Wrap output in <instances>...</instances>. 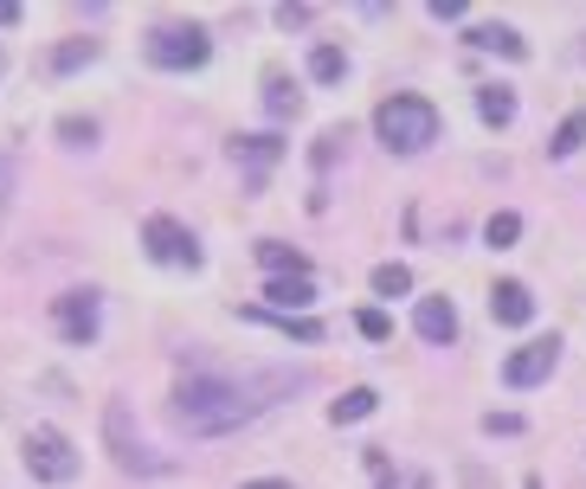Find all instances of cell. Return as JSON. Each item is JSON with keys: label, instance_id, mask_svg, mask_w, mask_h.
I'll list each match as a JSON object with an SVG mask.
<instances>
[{"label": "cell", "instance_id": "obj_1", "mask_svg": "<svg viewBox=\"0 0 586 489\" xmlns=\"http://www.w3.org/2000/svg\"><path fill=\"white\" fill-rule=\"evenodd\" d=\"M284 387H303V380H284V374H271V380H220V374H194V380L174 387V425L194 431V438H225V431L252 425L265 406H271L265 393H284Z\"/></svg>", "mask_w": 586, "mask_h": 489}, {"label": "cell", "instance_id": "obj_2", "mask_svg": "<svg viewBox=\"0 0 586 489\" xmlns=\"http://www.w3.org/2000/svg\"><path fill=\"white\" fill-rule=\"evenodd\" d=\"M374 130H380V142L393 155H419L426 142H439V110L426 97H387L374 110Z\"/></svg>", "mask_w": 586, "mask_h": 489}, {"label": "cell", "instance_id": "obj_3", "mask_svg": "<svg viewBox=\"0 0 586 489\" xmlns=\"http://www.w3.org/2000/svg\"><path fill=\"white\" fill-rule=\"evenodd\" d=\"M207 52H213L207 26H155V33H148V59L161 71H200Z\"/></svg>", "mask_w": 586, "mask_h": 489}, {"label": "cell", "instance_id": "obj_4", "mask_svg": "<svg viewBox=\"0 0 586 489\" xmlns=\"http://www.w3.org/2000/svg\"><path fill=\"white\" fill-rule=\"evenodd\" d=\"M26 470H33L39 484H72V477H77L72 438L52 431V425H33V431H26Z\"/></svg>", "mask_w": 586, "mask_h": 489}, {"label": "cell", "instance_id": "obj_5", "mask_svg": "<svg viewBox=\"0 0 586 489\" xmlns=\"http://www.w3.org/2000/svg\"><path fill=\"white\" fill-rule=\"evenodd\" d=\"M143 245H148V258L155 265H181V271H194L200 265V239L181 225V219H168V212H155L143 225Z\"/></svg>", "mask_w": 586, "mask_h": 489}, {"label": "cell", "instance_id": "obj_6", "mask_svg": "<svg viewBox=\"0 0 586 489\" xmlns=\"http://www.w3.org/2000/svg\"><path fill=\"white\" fill-rule=\"evenodd\" d=\"M52 316H59V335H65V342H77V349L97 342V290H65V296L52 303Z\"/></svg>", "mask_w": 586, "mask_h": 489}, {"label": "cell", "instance_id": "obj_7", "mask_svg": "<svg viewBox=\"0 0 586 489\" xmlns=\"http://www.w3.org/2000/svg\"><path fill=\"white\" fill-rule=\"evenodd\" d=\"M554 360H561V342L548 335V342H528V349H515L510 360H503V380L510 387H541L548 374H554Z\"/></svg>", "mask_w": 586, "mask_h": 489}, {"label": "cell", "instance_id": "obj_8", "mask_svg": "<svg viewBox=\"0 0 586 489\" xmlns=\"http://www.w3.org/2000/svg\"><path fill=\"white\" fill-rule=\"evenodd\" d=\"M278 155H284V142H278V136H239V142H232V161L245 168L252 187H265V174L278 168Z\"/></svg>", "mask_w": 586, "mask_h": 489}, {"label": "cell", "instance_id": "obj_9", "mask_svg": "<svg viewBox=\"0 0 586 489\" xmlns=\"http://www.w3.org/2000/svg\"><path fill=\"white\" fill-rule=\"evenodd\" d=\"M413 329L444 349V342H457V309H451V296H419V309H413Z\"/></svg>", "mask_w": 586, "mask_h": 489}, {"label": "cell", "instance_id": "obj_10", "mask_svg": "<svg viewBox=\"0 0 586 489\" xmlns=\"http://www.w3.org/2000/svg\"><path fill=\"white\" fill-rule=\"evenodd\" d=\"M490 316H497L503 329H522V322L535 316V296H528V283H515V278L497 283V290H490Z\"/></svg>", "mask_w": 586, "mask_h": 489}, {"label": "cell", "instance_id": "obj_11", "mask_svg": "<svg viewBox=\"0 0 586 489\" xmlns=\"http://www.w3.org/2000/svg\"><path fill=\"white\" fill-rule=\"evenodd\" d=\"M316 303V283L309 278H271L265 283V316H291V309H309Z\"/></svg>", "mask_w": 586, "mask_h": 489}, {"label": "cell", "instance_id": "obj_12", "mask_svg": "<svg viewBox=\"0 0 586 489\" xmlns=\"http://www.w3.org/2000/svg\"><path fill=\"white\" fill-rule=\"evenodd\" d=\"M110 444H117V464H123V470H161L143 444L130 438V413H123V406H110Z\"/></svg>", "mask_w": 586, "mask_h": 489}, {"label": "cell", "instance_id": "obj_13", "mask_svg": "<svg viewBox=\"0 0 586 489\" xmlns=\"http://www.w3.org/2000/svg\"><path fill=\"white\" fill-rule=\"evenodd\" d=\"M477 117H484L490 130H510L515 123V90L510 84H484V90H477Z\"/></svg>", "mask_w": 586, "mask_h": 489}, {"label": "cell", "instance_id": "obj_14", "mask_svg": "<svg viewBox=\"0 0 586 489\" xmlns=\"http://www.w3.org/2000/svg\"><path fill=\"white\" fill-rule=\"evenodd\" d=\"M258 265H265L271 278H309V258L291 252V245H278V239H265V245H258Z\"/></svg>", "mask_w": 586, "mask_h": 489}, {"label": "cell", "instance_id": "obj_15", "mask_svg": "<svg viewBox=\"0 0 586 489\" xmlns=\"http://www.w3.org/2000/svg\"><path fill=\"white\" fill-rule=\"evenodd\" d=\"M374 406H380V393H374V387H349V393L329 406V419H335V425H355V419H367Z\"/></svg>", "mask_w": 586, "mask_h": 489}, {"label": "cell", "instance_id": "obj_16", "mask_svg": "<svg viewBox=\"0 0 586 489\" xmlns=\"http://www.w3.org/2000/svg\"><path fill=\"white\" fill-rule=\"evenodd\" d=\"M471 46H477V52H503V59H522V52H528L510 26H477V33H471Z\"/></svg>", "mask_w": 586, "mask_h": 489}, {"label": "cell", "instance_id": "obj_17", "mask_svg": "<svg viewBox=\"0 0 586 489\" xmlns=\"http://www.w3.org/2000/svg\"><path fill=\"white\" fill-rule=\"evenodd\" d=\"M581 148H586V110H574V117H567V123L554 130L548 155H554V161H567V155H581Z\"/></svg>", "mask_w": 586, "mask_h": 489}, {"label": "cell", "instance_id": "obj_18", "mask_svg": "<svg viewBox=\"0 0 586 489\" xmlns=\"http://www.w3.org/2000/svg\"><path fill=\"white\" fill-rule=\"evenodd\" d=\"M309 77H316V84H342V77H349L342 46H316V52H309Z\"/></svg>", "mask_w": 586, "mask_h": 489}, {"label": "cell", "instance_id": "obj_19", "mask_svg": "<svg viewBox=\"0 0 586 489\" xmlns=\"http://www.w3.org/2000/svg\"><path fill=\"white\" fill-rule=\"evenodd\" d=\"M515 239H522V219H515V212H490V219H484V245L510 252Z\"/></svg>", "mask_w": 586, "mask_h": 489}, {"label": "cell", "instance_id": "obj_20", "mask_svg": "<svg viewBox=\"0 0 586 489\" xmlns=\"http://www.w3.org/2000/svg\"><path fill=\"white\" fill-rule=\"evenodd\" d=\"M406 290H413V271H406V265H393V258L374 265V296H406Z\"/></svg>", "mask_w": 586, "mask_h": 489}, {"label": "cell", "instance_id": "obj_21", "mask_svg": "<svg viewBox=\"0 0 586 489\" xmlns=\"http://www.w3.org/2000/svg\"><path fill=\"white\" fill-rule=\"evenodd\" d=\"M265 103H271V117H296V110H303L291 77H271V84H265Z\"/></svg>", "mask_w": 586, "mask_h": 489}, {"label": "cell", "instance_id": "obj_22", "mask_svg": "<svg viewBox=\"0 0 586 489\" xmlns=\"http://www.w3.org/2000/svg\"><path fill=\"white\" fill-rule=\"evenodd\" d=\"M90 59H97V39H65L52 52V71H77V65H90Z\"/></svg>", "mask_w": 586, "mask_h": 489}, {"label": "cell", "instance_id": "obj_23", "mask_svg": "<svg viewBox=\"0 0 586 489\" xmlns=\"http://www.w3.org/2000/svg\"><path fill=\"white\" fill-rule=\"evenodd\" d=\"M59 136L72 142V148H90V142H97V123H90V117H65V123H59Z\"/></svg>", "mask_w": 586, "mask_h": 489}, {"label": "cell", "instance_id": "obj_24", "mask_svg": "<svg viewBox=\"0 0 586 489\" xmlns=\"http://www.w3.org/2000/svg\"><path fill=\"white\" fill-rule=\"evenodd\" d=\"M355 329H362L367 342H387V335H393V322H387L380 309H362V316H355Z\"/></svg>", "mask_w": 586, "mask_h": 489}, {"label": "cell", "instance_id": "obj_25", "mask_svg": "<svg viewBox=\"0 0 586 489\" xmlns=\"http://www.w3.org/2000/svg\"><path fill=\"white\" fill-rule=\"evenodd\" d=\"M484 431H490V438H515L522 419H515V413H484Z\"/></svg>", "mask_w": 586, "mask_h": 489}, {"label": "cell", "instance_id": "obj_26", "mask_svg": "<svg viewBox=\"0 0 586 489\" xmlns=\"http://www.w3.org/2000/svg\"><path fill=\"white\" fill-rule=\"evenodd\" d=\"M316 20V7H278V26H309Z\"/></svg>", "mask_w": 586, "mask_h": 489}, {"label": "cell", "instance_id": "obj_27", "mask_svg": "<svg viewBox=\"0 0 586 489\" xmlns=\"http://www.w3.org/2000/svg\"><path fill=\"white\" fill-rule=\"evenodd\" d=\"M380 489H432V477L426 470H406V477H393V484H380Z\"/></svg>", "mask_w": 586, "mask_h": 489}, {"label": "cell", "instance_id": "obj_28", "mask_svg": "<svg viewBox=\"0 0 586 489\" xmlns=\"http://www.w3.org/2000/svg\"><path fill=\"white\" fill-rule=\"evenodd\" d=\"M432 20H464V0H432Z\"/></svg>", "mask_w": 586, "mask_h": 489}, {"label": "cell", "instance_id": "obj_29", "mask_svg": "<svg viewBox=\"0 0 586 489\" xmlns=\"http://www.w3.org/2000/svg\"><path fill=\"white\" fill-rule=\"evenodd\" d=\"M0 26H20V7L13 0H0Z\"/></svg>", "mask_w": 586, "mask_h": 489}, {"label": "cell", "instance_id": "obj_30", "mask_svg": "<svg viewBox=\"0 0 586 489\" xmlns=\"http://www.w3.org/2000/svg\"><path fill=\"white\" fill-rule=\"evenodd\" d=\"M239 489H291V484H278V477H271V484H239Z\"/></svg>", "mask_w": 586, "mask_h": 489}, {"label": "cell", "instance_id": "obj_31", "mask_svg": "<svg viewBox=\"0 0 586 489\" xmlns=\"http://www.w3.org/2000/svg\"><path fill=\"white\" fill-rule=\"evenodd\" d=\"M522 489H541V484H535V477H528V484H522Z\"/></svg>", "mask_w": 586, "mask_h": 489}]
</instances>
